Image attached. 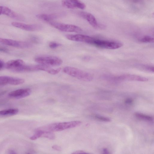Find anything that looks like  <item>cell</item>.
<instances>
[{
    "mask_svg": "<svg viewBox=\"0 0 154 154\" xmlns=\"http://www.w3.org/2000/svg\"><path fill=\"white\" fill-rule=\"evenodd\" d=\"M140 41L144 43H153V38L148 35L145 36L140 39Z\"/></svg>",
    "mask_w": 154,
    "mask_h": 154,
    "instance_id": "cell-19",
    "label": "cell"
},
{
    "mask_svg": "<svg viewBox=\"0 0 154 154\" xmlns=\"http://www.w3.org/2000/svg\"><path fill=\"white\" fill-rule=\"evenodd\" d=\"M8 153L11 154H16V153L14 150H10L8 151Z\"/></svg>",
    "mask_w": 154,
    "mask_h": 154,
    "instance_id": "cell-30",
    "label": "cell"
},
{
    "mask_svg": "<svg viewBox=\"0 0 154 154\" xmlns=\"http://www.w3.org/2000/svg\"><path fill=\"white\" fill-rule=\"evenodd\" d=\"M78 14L80 17L87 20L93 27L97 28L100 27L95 17L91 14L86 12L80 11Z\"/></svg>",
    "mask_w": 154,
    "mask_h": 154,
    "instance_id": "cell-13",
    "label": "cell"
},
{
    "mask_svg": "<svg viewBox=\"0 0 154 154\" xmlns=\"http://www.w3.org/2000/svg\"><path fill=\"white\" fill-rule=\"evenodd\" d=\"M41 137L53 140L55 136L52 132L36 130L35 133L30 137V139L34 140Z\"/></svg>",
    "mask_w": 154,
    "mask_h": 154,
    "instance_id": "cell-15",
    "label": "cell"
},
{
    "mask_svg": "<svg viewBox=\"0 0 154 154\" xmlns=\"http://www.w3.org/2000/svg\"><path fill=\"white\" fill-rule=\"evenodd\" d=\"M11 25L14 27L21 29L29 31L39 30L42 28L39 25L36 24H28L18 22H13Z\"/></svg>",
    "mask_w": 154,
    "mask_h": 154,
    "instance_id": "cell-11",
    "label": "cell"
},
{
    "mask_svg": "<svg viewBox=\"0 0 154 154\" xmlns=\"http://www.w3.org/2000/svg\"><path fill=\"white\" fill-rule=\"evenodd\" d=\"M61 3L63 7L68 8L84 9L86 7L85 4L79 0H62Z\"/></svg>",
    "mask_w": 154,
    "mask_h": 154,
    "instance_id": "cell-10",
    "label": "cell"
},
{
    "mask_svg": "<svg viewBox=\"0 0 154 154\" xmlns=\"http://www.w3.org/2000/svg\"><path fill=\"white\" fill-rule=\"evenodd\" d=\"M48 22L51 26L61 31L75 32H79L82 31L80 27L75 25L60 23L52 20Z\"/></svg>",
    "mask_w": 154,
    "mask_h": 154,
    "instance_id": "cell-5",
    "label": "cell"
},
{
    "mask_svg": "<svg viewBox=\"0 0 154 154\" xmlns=\"http://www.w3.org/2000/svg\"><path fill=\"white\" fill-rule=\"evenodd\" d=\"M103 153L108 154L109 153L108 149L106 148H104L103 149Z\"/></svg>",
    "mask_w": 154,
    "mask_h": 154,
    "instance_id": "cell-29",
    "label": "cell"
},
{
    "mask_svg": "<svg viewBox=\"0 0 154 154\" xmlns=\"http://www.w3.org/2000/svg\"><path fill=\"white\" fill-rule=\"evenodd\" d=\"M61 46V44L54 42H51L49 44V47L52 49Z\"/></svg>",
    "mask_w": 154,
    "mask_h": 154,
    "instance_id": "cell-20",
    "label": "cell"
},
{
    "mask_svg": "<svg viewBox=\"0 0 154 154\" xmlns=\"http://www.w3.org/2000/svg\"><path fill=\"white\" fill-rule=\"evenodd\" d=\"M81 123L79 121L53 123L40 127L36 130L53 132L77 127Z\"/></svg>",
    "mask_w": 154,
    "mask_h": 154,
    "instance_id": "cell-1",
    "label": "cell"
},
{
    "mask_svg": "<svg viewBox=\"0 0 154 154\" xmlns=\"http://www.w3.org/2000/svg\"><path fill=\"white\" fill-rule=\"evenodd\" d=\"M31 92V91L29 88H21L10 92L8 94V96L10 97L20 99L29 95Z\"/></svg>",
    "mask_w": 154,
    "mask_h": 154,
    "instance_id": "cell-12",
    "label": "cell"
},
{
    "mask_svg": "<svg viewBox=\"0 0 154 154\" xmlns=\"http://www.w3.org/2000/svg\"><path fill=\"white\" fill-rule=\"evenodd\" d=\"M4 64L3 61L0 60V70L4 67Z\"/></svg>",
    "mask_w": 154,
    "mask_h": 154,
    "instance_id": "cell-28",
    "label": "cell"
},
{
    "mask_svg": "<svg viewBox=\"0 0 154 154\" xmlns=\"http://www.w3.org/2000/svg\"><path fill=\"white\" fill-rule=\"evenodd\" d=\"M35 60L40 64L49 66H59L63 62L62 60L60 58L51 56H38L35 58Z\"/></svg>",
    "mask_w": 154,
    "mask_h": 154,
    "instance_id": "cell-3",
    "label": "cell"
},
{
    "mask_svg": "<svg viewBox=\"0 0 154 154\" xmlns=\"http://www.w3.org/2000/svg\"><path fill=\"white\" fill-rule=\"evenodd\" d=\"M95 117L96 119L104 122H109L110 121V120L109 119L106 118V117L101 116L99 115H96L95 116Z\"/></svg>",
    "mask_w": 154,
    "mask_h": 154,
    "instance_id": "cell-21",
    "label": "cell"
},
{
    "mask_svg": "<svg viewBox=\"0 0 154 154\" xmlns=\"http://www.w3.org/2000/svg\"><path fill=\"white\" fill-rule=\"evenodd\" d=\"M61 14H37L36 17L39 19L49 22L61 16Z\"/></svg>",
    "mask_w": 154,
    "mask_h": 154,
    "instance_id": "cell-16",
    "label": "cell"
},
{
    "mask_svg": "<svg viewBox=\"0 0 154 154\" xmlns=\"http://www.w3.org/2000/svg\"><path fill=\"white\" fill-rule=\"evenodd\" d=\"M31 38V40L35 42L38 43L39 42V39L37 37H32Z\"/></svg>",
    "mask_w": 154,
    "mask_h": 154,
    "instance_id": "cell-26",
    "label": "cell"
},
{
    "mask_svg": "<svg viewBox=\"0 0 154 154\" xmlns=\"http://www.w3.org/2000/svg\"><path fill=\"white\" fill-rule=\"evenodd\" d=\"M143 67V68L145 69L146 70L151 72H154V69L153 66L146 65L144 66Z\"/></svg>",
    "mask_w": 154,
    "mask_h": 154,
    "instance_id": "cell-22",
    "label": "cell"
},
{
    "mask_svg": "<svg viewBox=\"0 0 154 154\" xmlns=\"http://www.w3.org/2000/svg\"><path fill=\"white\" fill-rule=\"evenodd\" d=\"M110 79L113 80L114 81H134L140 82H146L148 79L145 77L138 75H136L131 74H126L109 77Z\"/></svg>",
    "mask_w": 154,
    "mask_h": 154,
    "instance_id": "cell-6",
    "label": "cell"
},
{
    "mask_svg": "<svg viewBox=\"0 0 154 154\" xmlns=\"http://www.w3.org/2000/svg\"><path fill=\"white\" fill-rule=\"evenodd\" d=\"M8 51V50L6 48L2 46H0V51L4 52H7Z\"/></svg>",
    "mask_w": 154,
    "mask_h": 154,
    "instance_id": "cell-24",
    "label": "cell"
},
{
    "mask_svg": "<svg viewBox=\"0 0 154 154\" xmlns=\"http://www.w3.org/2000/svg\"><path fill=\"white\" fill-rule=\"evenodd\" d=\"M52 147L53 149L58 151H60L62 150L60 146L57 145H53Z\"/></svg>",
    "mask_w": 154,
    "mask_h": 154,
    "instance_id": "cell-23",
    "label": "cell"
},
{
    "mask_svg": "<svg viewBox=\"0 0 154 154\" xmlns=\"http://www.w3.org/2000/svg\"><path fill=\"white\" fill-rule=\"evenodd\" d=\"M135 115L137 117L141 119L148 121H152L153 120V118L151 116L142 113H136Z\"/></svg>",
    "mask_w": 154,
    "mask_h": 154,
    "instance_id": "cell-18",
    "label": "cell"
},
{
    "mask_svg": "<svg viewBox=\"0 0 154 154\" xmlns=\"http://www.w3.org/2000/svg\"><path fill=\"white\" fill-rule=\"evenodd\" d=\"M132 0V1H137V0Z\"/></svg>",
    "mask_w": 154,
    "mask_h": 154,
    "instance_id": "cell-31",
    "label": "cell"
},
{
    "mask_svg": "<svg viewBox=\"0 0 154 154\" xmlns=\"http://www.w3.org/2000/svg\"><path fill=\"white\" fill-rule=\"evenodd\" d=\"M72 154H80V153H82V154H85V153H87L85 151H82V150H77L76 151H75L74 152H73L72 153Z\"/></svg>",
    "mask_w": 154,
    "mask_h": 154,
    "instance_id": "cell-27",
    "label": "cell"
},
{
    "mask_svg": "<svg viewBox=\"0 0 154 154\" xmlns=\"http://www.w3.org/2000/svg\"><path fill=\"white\" fill-rule=\"evenodd\" d=\"M1 10L2 14L19 20H24V18L22 15L13 11L8 7L1 6Z\"/></svg>",
    "mask_w": 154,
    "mask_h": 154,
    "instance_id": "cell-14",
    "label": "cell"
},
{
    "mask_svg": "<svg viewBox=\"0 0 154 154\" xmlns=\"http://www.w3.org/2000/svg\"><path fill=\"white\" fill-rule=\"evenodd\" d=\"M133 101V100L130 98L127 99L125 101V103L127 104H130L132 103Z\"/></svg>",
    "mask_w": 154,
    "mask_h": 154,
    "instance_id": "cell-25",
    "label": "cell"
},
{
    "mask_svg": "<svg viewBox=\"0 0 154 154\" xmlns=\"http://www.w3.org/2000/svg\"><path fill=\"white\" fill-rule=\"evenodd\" d=\"M19 110L16 108L3 109L0 111V116H14L17 114Z\"/></svg>",
    "mask_w": 154,
    "mask_h": 154,
    "instance_id": "cell-17",
    "label": "cell"
},
{
    "mask_svg": "<svg viewBox=\"0 0 154 154\" xmlns=\"http://www.w3.org/2000/svg\"><path fill=\"white\" fill-rule=\"evenodd\" d=\"M92 45L100 48L115 49L119 48L123 45L122 43L116 42L108 41L94 38Z\"/></svg>",
    "mask_w": 154,
    "mask_h": 154,
    "instance_id": "cell-4",
    "label": "cell"
},
{
    "mask_svg": "<svg viewBox=\"0 0 154 154\" xmlns=\"http://www.w3.org/2000/svg\"><path fill=\"white\" fill-rule=\"evenodd\" d=\"M63 71L70 76L82 81L89 82L93 79L92 75L89 73L75 67L65 66L63 68Z\"/></svg>",
    "mask_w": 154,
    "mask_h": 154,
    "instance_id": "cell-2",
    "label": "cell"
},
{
    "mask_svg": "<svg viewBox=\"0 0 154 154\" xmlns=\"http://www.w3.org/2000/svg\"><path fill=\"white\" fill-rule=\"evenodd\" d=\"M67 39L70 40L81 42L92 45L94 38L91 36L80 34L67 35H66Z\"/></svg>",
    "mask_w": 154,
    "mask_h": 154,
    "instance_id": "cell-8",
    "label": "cell"
},
{
    "mask_svg": "<svg viewBox=\"0 0 154 154\" xmlns=\"http://www.w3.org/2000/svg\"><path fill=\"white\" fill-rule=\"evenodd\" d=\"M0 43L8 46L20 48H28L32 46L30 43L27 42L2 38H0Z\"/></svg>",
    "mask_w": 154,
    "mask_h": 154,
    "instance_id": "cell-7",
    "label": "cell"
},
{
    "mask_svg": "<svg viewBox=\"0 0 154 154\" xmlns=\"http://www.w3.org/2000/svg\"><path fill=\"white\" fill-rule=\"evenodd\" d=\"M24 61L21 59L11 60L5 64L6 68L15 72H19L22 66L25 64Z\"/></svg>",
    "mask_w": 154,
    "mask_h": 154,
    "instance_id": "cell-9",
    "label": "cell"
}]
</instances>
